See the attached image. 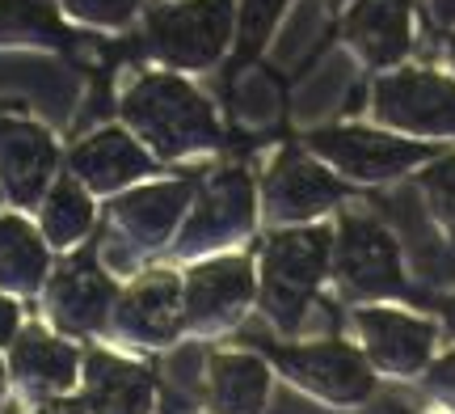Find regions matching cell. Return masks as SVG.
<instances>
[{"label":"cell","instance_id":"1","mask_svg":"<svg viewBox=\"0 0 455 414\" xmlns=\"http://www.w3.org/2000/svg\"><path fill=\"white\" fill-rule=\"evenodd\" d=\"M333 232L325 224L275 229L258 258V309L278 334L295 338L329 275Z\"/></svg>","mask_w":455,"mask_h":414},{"label":"cell","instance_id":"2","mask_svg":"<svg viewBox=\"0 0 455 414\" xmlns=\"http://www.w3.org/2000/svg\"><path fill=\"white\" fill-rule=\"evenodd\" d=\"M123 118L131 135L161 161H181L220 144V118L212 101L173 72H148L131 85L123 98Z\"/></svg>","mask_w":455,"mask_h":414},{"label":"cell","instance_id":"3","mask_svg":"<svg viewBox=\"0 0 455 414\" xmlns=\"http://www.w3.org/2000/svg\"><path fill=\"white\" fill-rule=\"evenodd\" d=\"M270 368L304 398L321 402L329 410H358L375 394V368L355 343L325 338V343H295L270 351Z\"/></svg>","mask_w":455,"mask_h":414},{"label":"cell","instance_id":"4","mask_svg":"<svg viewBox=\"0 0 455 414\" xmlns=\"http://www.w3.org/2000/svg\"><path fill=\"white\" fill-rule=\"evenodd\" d=\"M258 224V191L244 169H220L198 186L190 212L173 237V254L186 263H203L215 254H228L241 237H249Z\"/></svg>","mask_w":455,"mask_h":414},{"label":"cell","instance_id":"5","mask_svg":"<svg viewBox=\"0 0 455 414\" xmlns=\"http://www.w3.org/2000/svg\"><path fill=\"white\" fill-rule=\"evenodd\" d=\"M186 338H224L258 304V263L249 254H215L181 275Z\"/></svg>","mask_w":455,"mask_h":414},{"label":"cell","instance_id":"6","mask_svg":"<svg viewBox=\"0 0 455 414\" xmlns=\"http://www.w3.org/2000/svg\"><path fill=\"white\" fill-rule=\"evenodd\" d=\"M329 275L358 304H384V300L405 296L401 246L375 215H341L338 232H333Z\"/></svg>","mask_w":455,"mask_h":414},{"label":"cell","instance_id":"7","mask_svg":"<svg viewBox=\"0 0 455 414\" xmlns=\"http://www.w3.org/2000/svg\"><path fill=\"white\" fill-rule=\"evenodd\" d=\"M118 292L123 288L114 283V275L101 266L93 249H72L43 288V317L55 334L81 343V338L106 334Z\"/></svg>","mask_w":455,"mask_h":414},{"label":"cell","instance_id":"8","mask_svg":"<svg viewBox=\"0 0 455 414\" xmlns=\"http://www.w3.org/2000/svg\"><path fill=\"white\" fill-rule=\"evenodd\" d=\"M118 347L127 351H169L186 338V304L181 275L169 266H152L118 292V304L106 326Z\"/></svg>","mask_w":455,"mask_h":414},{"label":"cell","instance_id":"9","mask_svg":"<svg viewBox=\"0 0 455 414\" xmlns=\"http://www.w3.org/2000/svg\"><path fill=\"white\" fill-rule=\"evenodd\" d=\"M358 338V351L367 355L375 377L388 381H418L435 364L439 347V326L430 317L405 313V309H384V304H363L350 317Z\"/></svg>","mask_w":455,"mask_h":414},{"label":"cell","instance_id":"10","mask_svg":"<svg viewBox=\"0 0 455 414\" xmlns=\"http://www.w3.org/2000/svg\"><path fill=\"white\" fill-rule=\"evenodd\" d=\"M236 0H178L148 13L144 43L173 68H207L228 47Z\"/></svg>","mask_w":455,"mask_h":414},{"label":"cell","instance_id":"11","mask_svg":"<svg viewBox=\"0 0 455 414\" xmlns=\"http://www.w3.org/2000/svg\"><path fill=\"white\" fill-rule=\"evenodd\" d=\"M4 368L17 398L43 406L55 398H72L81 389L84 355L72 338L55 334L51 326H21L17 338L4 347Z\"/></svg>","mask_w":455,"mask_h":414},{"label":"cell","instance_id":"12","mask_svg":"<svg viewBox=\"0 0 455 414\" xmlns=\"http://www.w3.org/2000/svg\"><path fill=\"white\" fill-rule=\"evenodd\" d=\"M195 195H198L195 178L144 183V186L123 191V195H114V203H110L114 241H123L135 258L161 254L164 246H173V237H178Z\"/></svg>","mask_w":455,"mask_h":414},{"label":"cell","instance_id":"13","mask_svg":"<svg viewBox=\"0 0 455 414\" xmlns=\"http://www.w3.org/2000/svg\"><path fill=\"white\" fill-rule=\"evenodd\" d=\"M308 149L355 183H388L435 157L430 144L396 140L371 127H321L308 135Z\"/></svg>","mask_w":455,"mask_h":414},{"label":"cell","instance_id":"14","mask_svg":"<svg viewBox=\"0 0 455 414\" xmlns=\"http://www.w3.org/2000/svg\"><path fill=\"white\" fill-rule=\"evenodd\" d=\"M375 115L418 135H455V85L439 72H392L375 85Z\"/></svg>","mask_w":455,"mask_h":414},{"label":"cell","instance_id":"15","mask_svg":"<svg viewBox=\"0 0 455 414\" xmlns=\"http://www.w3.org/2000/svg\"><path fill=\"white\" fill-rule=\"evenodd\" d=\"M346 191L329 174L325 166H316L304 152H278V161L270 166L266 183H261V212L275 224H312L321 212H329Z\"/></svg>","mask_w":455,"mask_h":414},{"label":"cell","instance_id":"16","mask_svg":"<svg viewBox=\"0 0 455 414\" xmlns=\"http://www.w3.org/2000/svg\"><path fill=\"white\" fill-rule=\"evenodd\" d=\"M68 169L89 195H123L152 174V152L127 127H101L68 152Z\"/></svg>","mask_w":455,"mask_h":414},{"label":"cell","instance_id":"17","mask_svg":"<svg viewBox=\"0 0 455 414\" xmlns=\"http://www.w3.org/2000/svg\"><path fill=\"white\" fill-rule=\"evenodd\" d=\"M55 140L30 118H0V191L13 207H34L51 191L55 174Z\"/></svg>","mask_w":455,"mask_h":414},{"label":"cell","instance_id":"18","mask_svg":"<svg viewBox=\"0 0 455 414\" xmlns=\"http://www.w3.org/2000/svg\"><path fill=\"white\" fill-rule=\"evenodd\" d=\"M81 402L84 414H152L156 410V377H152V368L131 355L93 347L84 355Z\"/></svg>","mask_w":455,"mask_h":414},{"label":"cell","instance_id":"19","mask_svg":"<svg viewBox=\"0 0 455 414\" xmlns=\"http://www.w3.org/2000/svg\"><path fill=\"white\" fill-rule=\"evenodd\" d=\"M275 368L258 351H212L207 360V414H266Z\"/></svg>","mask_w":455,"mask_h":414},{"label":"cell","instance_id":"20","mask_svg":"<svg viewBox=\"0 0 455 414\" xmlns=\"http://www.w3.org/2000/svg\"><path fill=\"white\" fill-rule=\"evenodd\" d=\"M346 38L355 43L375 68L405 60L413 47V13L409 0H358L346 13Z\"/></svg>","mask_w":455,"mask_h":414},{"label":"cell","instance_id":"21","mask_svg":"<svg viewBox=\"0 0 455 414\" xmlns=\"http://www.w3.org/2000/svg\"><path fill=\"white\" fill-rule=\"evenodd\" d=\"M51 280V246L21 215H0V292L4 296H43Z\"/></svg>","mask_w":455,"mask_h":414},{"label":"cell","instance_id":"22","mask_svg":"<svg viewBox=\"0 0 455 414\" xmlns=\"http://www.w3.org/2000/svg\"><path fill=\"white\" fill-rule=\"evenodd\" d=\"M93 229V195L72 174L51 183L38 207V232L51 249H76Z\"/></svg>","mask_w":455,"mask_h":414},{"label":"cell","instance_id":"23","mask_svg":"<svg viewBox=\"0 0 455 414\" xmlns=\"http://www.w3.org/2000/svg\"><path fill=\"white\" fill-rule=\"evenodd\" d=\"M0 43H47V47H64L68 30L60 26L55 0H0Z\"/></svg>","mask_w":455,"mask_h":414},{"label":"cell","instance_id":"24","mask_svg":"<svg viewBox=\"0 0 455 414\" xmlns=\"http://www.w3.org/2000/svg\"><path fill=\"white\" fill-rule=\"evenodd\" d=\"M422 191L435 220H439V229L455 241V157H443L430 174H422Z\"/></svg>","mask_w":455,"mask_h":414},{"label":"cell","instance_id":"25","mask_svg":"<svg viewBox=\"0 0 455 414\" xmlns=\"http://www.w3.org/2000/svg\"><path fill=\"white\" fill-rule=\"evenodd\" d=\"M283 4L287 0H241V55H253L266 43V34L275 30Z\"/></svg>","mask_w":455,"mask_h":414},{"label":"cell","instance_id":"26","mask_svg":"<svg viewBox=\"0 0 455 414\" xmlns=\"http://www.w3.org/2000/svg\"><path fill=\"white\" fill-rule=\"evenodd\" d=\"M64 9L89 26H127L140 0H64Z\"/></svg>","mask_w":455,"mask_h":414},{"label":"cell","instance_id":"27","mask_svg":"<svg viewBox=\"0 0 455 414\" xmlns=\"http://www.w3.org/2000/svg\"><path fill=\"white\" fill-rule=\"evenodd\" d=\"M426 394L435 406H443L447 414H455V351L447 355H435V364L426 368Z\"/></svg>","mask_w":455,"mask_h":414},{"label":"cell","instance_id":"28","mask_svg":"<svg viewBox=\"0 0 455 414\" xmlns=\"http://www.w3.org/2000/svg\"><path fill=\"white\" fill-rule=\"evenodd\" d=\"M17 330H21V309H17L13 296L0 292V347H9L17 338Z\"/></svg>","mask_w":455,"mask_h":414},{"label":"cell","instance_id":"29","mask_svg":"<svg viewBox=\"0 0 455 414\" xmlns=\"http://www.w3.org/2000/svg\"><path fill=\"white\" fill-rule=\"evenodd\" d=\"M30 414H84V402H81V398H55V402H43V406H34Z\"/></svg>","mask_w":455,"mask_h":414},{"label":"cell","instance_id":"30","mask_svg":"<svg viewBox=\"0 0 455 414\" xmlns=\"http://www.w3.org/2000/svg\"><path fill=\"white\" fill-rule=\"evenodd\" d=\"M430 9H435L443 26H455V0H430Z\"/></svg>","mask_w":455,"mask_h":414},{"label":"cell","instance_id":"31","mask_svg":"<svg viewBox=\"0 0 455 414\" xmlns=\"http://www.w3.org/2000/svg\"><path fill=\"white\" fill-rule=\"evenodd\" d=\"M443 334L455 343V296L443 300Z\"/></svg>","mask_w":455,"mask_h":414},{"label":"cell","instance_id":"32","mask_svg":"<svg viewBox=\"0 0 455 414\" xmlns=\"http://www.w3.org/2000/svg\"><path fill=\"white\" fill-rule=\"evenodd\" d=\"M9 394V368H4V355H0V402Z\"/></svg>","mask_w":455,"mask_h":414},{"label":"cell","instance_id":"33","mask_svg":"<svg viewBox=\"0 0 455 414\" xmlns=\"http://www.w3.org/2000/svg\"><path fill=\"white\" fill-rule=\"evenodd\" d=\"M447 55H451V64H455V34H451V47H447Z\"/></svg>","mask_w":455,"mask_h":414}]
</instances>
